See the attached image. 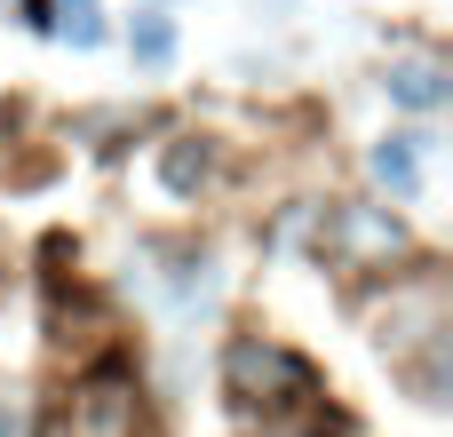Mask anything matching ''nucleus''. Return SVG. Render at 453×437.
Returning <instances> with one entry per match:
<instances>
[{"label":"nucleus","instance_id":"obj_7","mask_svg":"<svg viewBox=\"0 0 453 437\" xmlns=\"http://www.w3.org/2000/svg\"><path fill=\"white\" fill-rule=\"evenodd\" d=\"M159 175H167V191H199V175H207V151H199V143L183 135V143H167Z\"/></svg>","mask_w":453,"mask_h":437},{"label":"nucleus","instance_id":"obj_5","mask_svg":"<svg viewBox=\"0 0 453 437\" xmlns=\"http://www.w3.org/2000/svg\"><path fill=\"white\" fill-rule=\"evenodd\" d=\"M374 175H382L398 199H414V191H422V151H414V135H390V143H374Z\"/></svg>","mask_w":453,"mask_h":437},{"label":"nucleus","instance_id":"obj_3","mask_svg":"<svg viewBox=\"0 0 453 437\" xmlns=\"http://www.w3.org/2000/svg\"><path fill=\"white\" fill-rule=\"evenodd\" d=\"M390 104H406V111H438L446 104V64H430V56H406V64H390Z\"/></svg>","mask_w":453,"mask_h":437},{"label":"nucleus","instance_id":"obj_2","mask_svg":"<svg viewBox=\"0 0 453 437\" xmlns=\"http://www.w3.org/2000/svg\"><path fill=\"white\" fill-rule=\"evenodd\" d=\"M143 422V382L127 358H96L72 390V437H135Z\"/></svg>","mask_w":453,"mask_h":437},{"label":"nucleus","instance_id":"obj_9","mask_svg":"<svg viewBox=\"0 0 453 437\" xmlns=\"http://www.w3.org/2000/svg\"><path fill=\"white\" fill-rule=\"evenodd\" d=\"M255 437H342V430H334L326 414H311V406H303V414H271Z\"/></svg>","mask_w":453,"mask_h":437},{"label":"nucleus","instance_id":"obj_8","mask_svg":"<svg viewBox=\"0 0 453 437\" xmlns=\"http://www.w3.org/2000/svg\"><path fill=\"white\" fill-rule=\"evenodd\" d=\"M48 24H56V32L72 40V48H96V40H104V16H96V0H64V8H56Z\"/></svg>","mask_w":453,"mask_h":437},{"label":"nucleus","instance_id":"obj_6","mask_svg":"<svg viewBox=\"0 0 453 437\" xmlns=\"http://www.w3.org/2000/svg\"><path fill=\"white\" fill-rule=\"evenodd\" d=\"M127 48H135V64H167V56H175V24H167L159 8H143L135 32H127Z\"/></svg>","mask_w":453,"mask_h":437},{"label":"nucleus","instance_id":"obj_4","mask_svg":"<svg viewBox=\"0 0 453 437\" xmlns=\"http://www.w3.org/2000/svg\"><path fill=\"white\" fill-rule=\"evenodd\" d=\"M334 239L358 247V255H398V247H406V231H398L390 215H374V207H342V215H334Z\"/></svg>","mask_w":453,"mask_h":437},{"label":"nucleus","instance_id":"obj_1","mask_svg":"<svg viewBox=\"0 0 453 437\" xmlns=\"http://www.w3.org/2000/svg\"><path fill=\"white\" fill-rule=\"evenodd\" d=\"M223 390L239 406H263V414H303L319 398V366L279 350V342H263V334H239L223 350Z\"/></svg>","mask_w":453,"mask_h":437},{"label":"nucleus","instance_id":"obj_10","mask_svg":"<svg viewBox=\"0 0 453 437\" xmlns=\"http://www.w3.org/2000/svg\"><path fill=\"white\" fill-rule=\"evenodd\" d=\"M0 437H32V398L16 382H0Z\"/></svg>","mask_w":453,"mask_h":437}]
</instances>
